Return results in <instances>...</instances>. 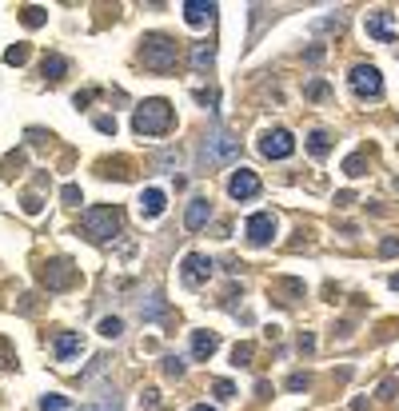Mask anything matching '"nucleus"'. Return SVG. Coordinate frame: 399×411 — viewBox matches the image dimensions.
I'll use <instances>...</instances> for the list:
<instances>
[{
  "label": "nucleus",
  "instance_id": "nucleus-33",
  "mask_svg": "<svg viewBox=\"0 0 399 411\" xmlns=\"http://www.w3.org/2000/svg\"><path fill=\"white\" fill-rule=\"evenodd\" d=\"M20 208H24L28 216H40V208H44V204H40V196H24V204H20Z\"/></svg>",
  "mask_w": 399,
  "mask_h": 411
},
{
  "label": "nucleus",
  "instance_id": "nucleus-15",
  "mask_svg": "<svg viewBox=\"0 0 399 411\" xmlns=\"http://www.w3.org/2000/svg\"><path fill=\"white\" fill-rule=\"evenodd\" d=\"M212 12H216V4H204V0H188V4H184V20H188L192 28L207 24V20H212Z\"/></svg>",
  "mask_w": 399,
  "mask_h": 411
},
{
  "label": "nucleus",
  "instance_id": "nucleus-7",
  "mask_svg": "<svg viewBox=\"0 0 399 411\" xmlns=\"http://www.w3.org/2000/svg\"><path fill=\"white\" fill-rule=\"evenodd\" d=\"M40 280H44L48 292H64V287L76 284V268H72V260H48L40 268Z\"/></svg>",
  "mask_w": 399,
  "mask_h": 411
},
{
  "label": "nucleus",
  "instance_id": "nucleus-9",
  "mask_svg": "<svg viewBox=\"0 0 399 411\" xmlns=\"http://www.w3.org/2000/svg\"><path fill=\"white\" fill-rule=\"evenodd\" d=\"M244 236H248V244H252V248L271 244V236H275V216H271V212H255L252 220L244 224Z\"/></svg>",
  "mask_w": 399,
  "mask_h": 411
},
{
  "label": "nucleus",
  "instance_id": "nucleus-3",
  "mask_svg": "<svg viewBox=\"0 0 399 411\" xmlns=\"http://www.w3.org/2000/svg\"><path fill=\"white\" fill-rule=\"evenodd\" d=\"M140 44H144L140 48L144 68H152V72H172V68H176V40H172V36L152 32V36H144Z\"/></svg>",
  "mask_w": 399,
  "mask_h": 411
},
{
  "label": "nucleus",
  "instance_id": "nucleus-26",
  "mask_svg": "<svg viewBox=\"0 0 399 411\" xmlns=\"http://www.w3.org/2000/svg\"><path fill=\"white\" fill-rule=\"evenodd\" d=\"M252 344H236V351H232V364L236 367H248V360H252Z\"/></svg>",
  "mask_w": 399,
  "mask_h": 411
},
{
  "label": "nucleus",
  "instance_id": "nucleus-16",
  "mask_svg": "<svg viewBox=\"0 0 399 411\" xmlns=\"http://www.w3.org/2000/svg\"><path fill=\"white\" fill-rule=\"evenodd\" d=\"M216 348H220V335L216 332H192V355L196 360H207Z\"/></svg>",
  "mask_w": 399,
  "mask_h": 411
},
{
  "label": "nucleus",
  "instance_id": "nucleus-34",
  "mask_svg": "<svg viewBox=\"0 0 399 411\" xmlns=\"http://www.w3.org/2000/svg\"><path fill=\"white\" fill-rule=\"evenodd\" d=\"M396 387H399L396 380H383V383H380V396H383V399H396Z\"/></svg>",
  "mask_w": 399,
  "mask_h": 411
},
{
  "label": "nucleus",
  "instance_id": "nucleus-13",
  "mask_svg": "<svg viewBox=\"0 0 399 411\" xmlns=\"http://www.w3.org/2000/svg\"><path fill=\"white\" fill-rule=\"evenodd\" d=\"M207 220H212V204H207L204 196H196L188 204V212H184V228H188V232H200Z\"/></svg>",
  "mask_w": 399,
  "mask_h": 411
},
{
  "label": "nucleus",
  "instance_id": "nucleus-36",
  "mask_svg": "<svg viewBox=\"0 0 399 411\" xmlns=\"http://www.w3.org/2000/svg\"><path fill=\"white\" fill-rule=\"evenodd\" d=\"M287 387H291V392H303V387H307V376H291V380H287Z\"/></svg>",
  "mask_w": 399,
  "mask_h": 411
},
{
  "label": "nucleus",
  "instance_id": "nucleus-1",
  "mask_svg": "<svg viewBox=\"0 0 399 411\" xmlns=\"http://www.w3.org/2000/svg\"><path fill=\"white\" fill-rule=\"evenodd\" d=\"M132 128H136L140 136H164V132L172 128V104H168V100H160V96L144 100V104H136Z\"/></svg>",
  "mask_w": 399,
  "mask_h": 411
},
{
  "label": "nucleus",
  "instance_id": "nucleus-21",
  "mask_svg": "<svg viewBox=\"0 0 399 411\" xmlns=\"http://www.w3.org/2000/svg\"><path fill=\"white\" fill-rule=\"evenodd\" d=\"M100 335H104V339H120V335H124V319L120 316L100 319Z\"/></svg>",
  "mask_w": 399,
  "mask_h": 411
},
{
  "label": "nucleus",
  "instance_id": "nucleus-5",
  "mask_svg": "<svg viewBox=\"0 0 399 411\" xmlns=\"http://www.w3.org/2000/svg\"><path fill=\"white\" fill-rule=\"evenodd\" d=\"M239 156V140H232L228 132H212L204 140V160L216 168V164H228V160Z\"/></svg>",
  "mask_w": 399,
  "mask_h": 411
},
{
  "label": "nucleus",
  "instance_id": "nucleus-37",
  "mask_svg": "<svg viewBox=\"0 0 399 411\" xmlns=\"http://www.w3.org/2000/svg\"><path fill=\"white\" fill-rule=\"evenodd\" d=\"M144 403H148V411H156V408H160V396H156V392H152V387L144 392Z\"/></svg>",
  "mask_w": 399,
  "mask_h": 411
},
{
  "label": "nucleus",
  "instance_id": "nucleus-38",
  "mask_svg": "<svg viewBox=\"0 0 399 411\" xmlns=\"http://www.w3.org/2000/svg\"><path fill=\"white\" fill-rule=\"evenodd\" d=\"M387 284H391V287H396V292H399V271H396V276H391V280H387Z\"/></svg>",
  "mask_w": 399,
  "mask_h": 411
},
{
  "label": "nucleus",
  "instance_id": "nucleus-35",
  "mask_svg": "<svg viewBox=\"0 0 399 411\" xmlns=\"http://www.w3.org/2000/svg\"><path fill=\"white\" fill-rule=\"evenodd\" d=\"M380 252H383V255H396V252H399V240L387 236V240H383V248H380Z\"/></svg>",
  "mask_w": 399,
  "mask_h": 411
},
{
  "label": "nucleus",
  "instance_id": "nucleus-30",
  "mask_svg": "<svg viewBox=\"0 0 399 411\" xmlns=\"http://www.w3.org/2000/svg\"><path fill=\"white\" fill-rule=\"evenodd\" d=\"M343 172L348 176H364V156H348L343 160Z\"/></svg>",
  "mask_w": 399,
  "mask_h": 411
},
{
  "label": "nucleus",
  "instance_id": "nucleus-10",
  "mask_svg": "<svg viewBox=\"0 0 399 411\" xmlns=\"http://www.w3.org/2000/svg\"><path fill=\"white\" fill-rule=\"evenodd\" d=\"M228 196H232V200H252V196H260V176H255L252 168H236L232 180H228Z\"/></svg>",
  "mask_w": 399,
  "mask_h": 411
},
{
  "label": "nucleus",
  "instance_id": "nucleus-25",
  "mask_svg": "<svg viewBox=\"0 0 399 411\" xmlns=\"http://www.w3.org/2000/svg\"><path fill=\"white\" fill-rule=\"evenodd\" d=\"M24 60H28V44H12L4 52V64H24Z\"/></svg>",
  "mask_w": 399,
  "mask_h": 411
},
{
  "label": "nucleus",
  "instance_id": "nucleus-27",
  "mask_svg": "<svg viewBox=\"0 0 399 411\" xmlns=\"http://www.w3.org/2000/svg\"><path fill=\"white\" fill-rule=\"evenodd\" d=\"M212 392H216V399H232V396H236V383H232V380H216V383H212Z\"/></svg>",
  "mask_w": 399,
  "mask_h": 411
},
{
  "label": "nucleus",
  "instance_id": "nucleus-18",
  "mask_svg": "<svg viewBox=\"0 0 399 411\" xmlns=\"http://www.w3.org/2000/svg\"><path fill=\"white\" fill-rule=\"evenodd\" d=\"M212 64H216V48L212 44H192V68H196V72H207Z\"/></svg>",
  "mask_w": 399,
  "mask_h": 411
},
{
  "label": "nucleus",
  "instance_id": "nucleus-19",
  "mask_svg": "<svg viewBox=\"0 0 399 411\" xmlns=\"http://www.w3.org/2000/svg\"><path fill=\"white\" fill-rule=\"evenodd\" d=\"M307 152H312V156H316V160H323V156H328V152H332V136H328L323 128H316V132L307 136Z\"/></svg>",
  "mask_w": 399,
  "mask_h": 411
},
{
  "label": "nucleus",
  "instance_id": "nucleus-8",
  "mask_svg": "<svg viewBox=\"0 0 399 411\" xmlns=\"http://www.w3.org/2000/svg\"><path fill=\"white\" fill-rule=\"evenodd\" d=\"M367 36H371V40H380V44H391V40L399 36V20H396V12H387V8L371 12V16H367Z\"/></svg>",
  "mask_w": 399,
  "mask_h": 411
},
{
  "label": "nucleus",
  "instance_id": "nucleus-32",
  "mask_svg": "<svg viewBox=\"0 0 399 411\" xmlns=\"http://www.w3.org/2000/svg\"><path fill=\"white\" fill-rule=\"evenodd\" d=\"M96 128H100L104 136H116V120H112V116H96Z\"/></svg>",
  "mask_w": 399,
  "mask_h": 411
},
{
  "label": "nucleus",
  "instance_id": "nucleus-23",
  "mask_svg": "<svg viewBox=\"0 0 399 411\" xmlns=\"http://www.w3.org/2000/svg\"><path fill=\"white\" fill-rule=\"evenodd\" d=\"M0 367H4V371H8V367H16V351H12V344H8L4 335H0Z\"/></svg>",
  "mask_w": 399,
  "mask_h": 411
},
{
  "label": "nucleus",
  "instance_id": "nucleus-11",
  "mask_svg": "<svg viewBox=\"0 0 399 411\" xmlns=\"http://www.w3.org/2000/svg\"><path fill=\"white\" fill-rule=\"evenodd\" d=\"M180 276H184V284H188V287H200L207 276H212V260L200 255V252L184 255V271H180Z\"/></svg>",
  "mask_w": 399,
  "mask_h": 411
},
{
  "label": "nucleus",
  "instance_id": "nucleus-6",
  "mask_svg": "<svg viewBox=\"0 0 399 411\" xmlns=\"http://www.w3.org/2000/svg\"><path fill=\"white\" fill-rule=\"evenodd\" d=\"M260 152L268 160H287L296 152V140H291V132L287 128H268L264 136H260Z\"/></svg>",
  "mask_w": 399,
  "mask_h": 411
},
{
  "label": "nucleus",
  "instance_id": "nucleus-24",
  "mask_svg": "<svg viewBox=\"0 0 399 411\" xmlns=\"http://www.w3.org/2000/svg\"><path fill=\"white\" fill-rule=\"evenodd\" d=\"M36 408H40V411H68V399H64V396H44Z\"/></svg>",
  "mask_w": 399,
  "mask_h": 411
},
{
  "label": "nucleus",
  "instance_id": "nucleus-20",
  "mask_svg": "<svg viewBox=\"0 0 399 411\" xmlns=\"http://www.w3.org/2000/svg\"><path fill=\"white\" fill-rule=\"evenodd\" d=\"M20 20H24L28 28H40V24L48 20V12L40 8V4H28V8H20Z\"/></svg>",
  "mask_w": 399,
  "mask_h": 411
},
{
  "label": "nucleus",
  "instance_id": "nucleus-12",
  "mask_svg": "<svg viewBox=\"0 0 399 411\" xmlns=\"http://www.w3.org/2000/svg\"><path fill=\"white\" fill-rule=\"evenodd\" d=\"M164 208H168V196H164L160 188H144L140 192V216L144 220H160Z\"/></svg>",
  "mask_w": 399,
  "mask_h": 411
},
{
  "label": "nucleus",
  "instance_id": "nucleus-22",
  "mask_svg": "<svg viewBox=\"0 0 399 411\" xmlns=\"http://www.w3.org/2000/svg\"><path fill=\"white\" fill-rule=\"evenodd\" d=\"M100 176H116V180H128V160H104L100 164Z\"/></svg>",
  "mask_w": 399,
  "mask_h": 411
},
{
  "label": "nucleus",
  "instance_id": "nucleus-2",
  "mask_svg": "<svg viewBox=\"0 0 399 411\" xmlns=\"http://www.w3.org/2000/svg\"><path fill=\"white\" fill-rule=\"evenodd\" d=\"M120 224H124V216H120L116 204L88 208V212H84V236L92 240V244H108V240L120 236Z\"/></svg>",
  "mask_w": 399,
  "mask_h": 411
},
{
  "label": "nucleus",
  "instance_id": "nucleus-29",
  "mask_svg": "<svg viewBox=\"0 0 399 411\" xmlns=\"http://www.w3.org/2000/svg\"><path fill=\"white\" fill-rule=\"evenodd\" d=\"M60 200H64V204H80L84 196H80V188H76V184H64V188H60Z\"/></svg>",
  "mask_w": 399,
  "mask_h": 411
},
{
  "label": "nucleus",
  "instance_id": "nucleus-40",
  "mask_svg": "<svg viewBox=\"0 0 399 411\" xmlns=\"http://www.w3.org/2000/svg\"><path fill=\"white\" fill-rule=\"evenodd\" d=\"M192 411H212V408H207V403H196V408H192Z\"/></svg>",
  "mask_w": 399,
  "mask_h": 411
},
{
  "label": "nucleus",
  "instance_id": "nucleus-31",
  "mask_svg": "<svg viewBox=\"0 0 399 411\" xmlns=\"http://www.w3.org/2000/svg\"><path fill=\"white\" fill-rule=\"evenodd\" d=\"M323 96H328V84H323V80H312V84H307V100H323Z\"/></svg>",
  "mask_w": 399,
  "mask_h": 411
},
{
  "label": "nucleus",
  "instance_id": "nucleus-28",
  "mask_svg": "<svg viewBox=\"0 0 399 411\" xmlns=\"http://www.w3.org/2000/svg\"><path fill=\"white\" fill-rule=\"evenodd\" d=\"M164 371H168L172 380H180V376H184V360H180V355H168V360H164Z\"/></svg>",
  "mask_w": 399,
  "mask_h": 411
},
{
  "label": "nucleus",
  "instance_id": "nucleus-39",
  "mask_svg": "<svg viewBox=\"0 0 399 411\" xmlns=\"http://www.w3.org/2000/svg\"><path fill=\"white\" fill-rule=\"evenodd\" d=\"M80 411H104V408H96V403H84V408H80Z\"/></svg>",
  "mask_w": 399,
  "mask_h": 411
},
{
  "label": "nucleus",
  "instance_id": "nucleus-14",
  "mask_svg": "<svg viewBox=\"0 0 399 411\" xmlns=\"http://www.w3.org/2000/svg\"><path fill=\"white\" fill-rule=\"evenodd\" d=\"M80 351H84V339H80L76 332H60L56 335V360H60V364H72Z\"/></svg>",
  "mask_w": 399,
  "mask_h": 411
},
{
  "label": "nucleus",
  "instance_id": "nucleus-17",
  "mask_svg": "<svg viewBox=\"0 0 399 411\" xmlns=\"http://www.w3.org/2000/svg\"><path fill=\"white\" fill-rule=\"evenodd\" d=\"M40 72H44V80L56 84V80H64V72H68V60H64L60 52H48L44 64H40Z\"/></svg>",
  "mask_w": 399,
  "mask_h": 411
},
{
  "label": "nucleus",
  "instance_id": "nucleus-4",
  "mask_svg": "<svg viewBox=\"0 0 399 411\" xmlns=\"http://www.w3.org/2000/svg\"><path fill=\"white\" fill-rule=\"evenodd\" d=\"M351 92L359 96V100H375L383 92V80H380V68L375 64H355L351 68Z\"/></svg>",
  "mask_w": 399,
  "mask_h": 411
}]
</instances>
